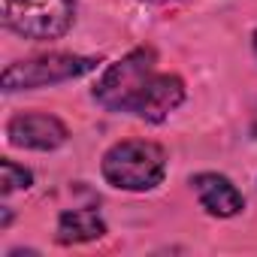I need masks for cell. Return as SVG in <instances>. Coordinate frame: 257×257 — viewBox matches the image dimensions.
Instances as JSON below:
<instances>
[{
    "label": "cell",
    "mask_w": 257,
    "mask_h": 257,
    "mask_svg": "<svg viewBox=\"0 0 257 257\" xmlns=\"http://www.w3.org/2000/svg\"><path fill=\"white\" fill-rule=\"evenodd\" d=\"M106 185L131 194H146L167 179V152L152 140H121L100 158Z\"/></svg>",
    "instance_id": "cell-1"
},
{
    "label": "cell",
    "mask_w": 257,
    "mask_h": 257,
    "mask_svg": "<svg viewBox=\"0 0 257 257\" xmlns=\"http://www.w3.org/2000/svg\"><path fill=\"white\" fill-rule=\"evenodd\" d=\"M155 64H158V55L149 46H140L134 52H127L124 58H118L115 64H109L103 70V76L97 79L91 97L109 112L137 115L152 79L158 76Z\"/></svg>",
    "instance_id": "cell-2"
},
{
    "label": "cell",
    "mask_w": 257,
    "mask_h": 257,
    "mask_svg": "<svg viewBox=\"0 0 257 257\" xmlns=\"http://www.w3.org/2000/svg\"><path fill=\"white\" fill-rule=\"evenodd\" d=\"M4 25L34 43L61 40L76 22L73 0H0Z\"/></svg>",
    "instance_id": "cell-3"
},
{
    "label": "cell",
    "mask_w": 257,
    "mask_h": 257,
    "mask_svg": "<svg viewBox=\"0 0 257 257\" xmlns=\"http://www.w3.org/2000/svg\"><path fill=\"white\" fill-rule=\"evenodd\" d=\"M100 58H85V55H70V52H52V55H40V58H28V61H16L4 70L0 85L7 94L13 91H34V88H46V85H61L70 79H79L91 70H97Z\"/></svg>",
    "instance_id": "cell-4"
},
{
    "label": "cell",
    "mask_w": 257,
    "mask_h": 257,
    "mask_svg": "<svg viewBox=\"0 0 257 257\" xmlns=\"http://www.w3.org/2000/svg\"><path fill=\"white\" fill-rule=\"evenodd\" d=\"M70 131L58 115L49 112H19L7 121V143L28 152H55L67 146Z\"/></svg>",
    "instance_id": "cell-5"
},
{
    "label": "cell",
    "mask_w": 257,
    "mask_h": 257,
    "mask_svg": "<svg viewBox=\"0 0 257 257\" xmlns=\"http://www.w3.org/2000/svg\"><path fill=\"white\" fill-rule=\"evenodd\" d=\"M200 206L212 215V218H233L245 209V197L242 191L221 173H197L191 179Z\"/></svg>",
    "instance_id": "cell-6"
},
{
    "label": "cell",
    "mask_w": 257,
    "mask_h": 257,
    "mask_svg": "<svg viewBox=\"0 0 257 257\" xmlns=\"http://www.w3.org/2000/svg\"><path fill=\"white\" fill-rule=\"evenodd\" d=\"M185 97H188V91H185L182 76H176V73H158L152 79L146 97H143V106H140L137 118H143L149 124H161V121H167L185 103Z\"/></svg>",
    "instance_id": "cell-7"
},
{
    "label": "cell",
    "mask_w": 257,
    "mask_h": 257,
    "mask_svg": "<svg viewBox=\"0 0 257 257\" xmlns=\"http://www.w3.org/2000/svg\"><path fill=\"white\" fill-rule=\"evenodd\" d=\"M106 236V221L94 209H64L58 218L55 239L61 245H79V242H94Z\"/></svg>",
    "instance_id": "cell-8"
},
{
    "label": "cell",
    "mask_w": 257,
    "mask_h": 257,
    "mask_svg": "<svg viewBox=\"0 0 257 257\" xmlns=\"http://www.w3.org/2000/svg\"><path fill=\"white\" fill-rule=\"evenodd\" d=\"M34 185V173L16 161H0V194L10 197L16 191H28Z\"/></svg>",
    "instance_id": "cell-9"
},
{
    "label": "cell",
    "mask_w": 257,
    "mask_h": 257,
    "mask_svg": "<svg viewBox=\"0 0 257 257\" xmlns=\"http://www.w3.org/2000/svg\"><path fill=\"white\" fill-rule=\"evenodd\" d=\"M10 221H13V212L4 209V221H0V227H10Z\"/></svg>",
    "instance_id": "cell-10"
},
{
    "label": "cell",
    "mask_w": 257,
    "mask_h": 257,
    "mask_svg": "<svg viewBox=\"0 0 257 257\" xmlns=\"http://www.w3.org/2000/svg\"><path fill=\"white\" fill-rule=\"evenodd\" d=\"M251 49H254V58H257V31H254V37H251Z\"/></svg>",
    "instance_id": "cell-11"
},
{
    "label": "cell",
    "mask_w": 257,
    "mask_h": 257,
    "mask_svg": "<svg viewBox=\"0 0 257 257\" xmlns=\"http://www.w3.org/2000/svg\"><path fill=\"white\" fill-rule=\"evenodd\" d=\"M149 4H170V0H149Z\"/></svg>",
    "instance_id": "cell-12"
}]
</instances>
